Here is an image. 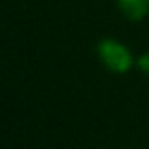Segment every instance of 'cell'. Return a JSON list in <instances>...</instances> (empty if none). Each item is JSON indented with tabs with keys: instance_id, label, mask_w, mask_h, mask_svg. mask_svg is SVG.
Wrapping results in <instances>:
<instances>
[{
	"instance_id": "cell-1",
	"label": "cell",
	"mask_w": 149,
	"mask_h": 149,
	"mask_svg": "<svg viewBox=\"0 0 149 149\" xmlns=\"http://www.w3.org/2000/svg\"><path fill=\"white\" fill-rule=\"evenodd\" d=\"M96 55L100 62L113 74H127L134 66V55L125 44L115 38H102L96 45Z\"/></svg>"
},
{
	"instance_id": "cell-2",
	"label": "cell",
	"mask_w": 149,
	"mask_h": 149,
	"mask_svg": "<svg viewBox=\"0 0 149 149\" xmlns=\"http://www.w3.org/2000/svg\"><path fill=\"white\" fill-rule=\"evenodd\" d=\"M117 6L130 21H142L149 15V0H117Z\"/></svg>"
},
{
	"instance_id": "cell-3",
	"label": "cell",
	"mask_w": 149,
	"mask_h": 149,
	"mask_svg": "<svg viewBox=\"0 0 149 149\" xmlns=\"http://www.w3.org/2000/svg\"><path fill=\"white\" fill-rule=\"evenodd\" d=\"M136 64H138V68L142 70L143 74H147L149 76V51L147 53H142L138 57V61H136Z\"/></svg>"
}]
</instances>
